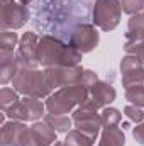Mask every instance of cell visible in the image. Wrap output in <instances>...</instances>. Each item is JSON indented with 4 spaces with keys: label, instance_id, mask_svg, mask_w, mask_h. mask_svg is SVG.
<instances>
[{
    "label": "cell",
    "instance_id": "cell-20",
    "mask_svg": "<svg viewBox=\"0 0 144 146\" xmlns=\"http://www.w3.org/2000/svg\"><path fill=\"white\" fill-rule=\"evenodd\" d=\"M17 94H19V92H17L15 88H9V87H3V88L0 90V107H2L3 112L9 109V107H12L15 102L20 100Z\"/></svg>",
    "mask_w": 144,
    "mask_h": 146
},
{
    "label": "cell",
    "instance_id": "cell-16",
    "mask_svg": "<svg viewBox=\"0 0 144 146\" xmlns=\"http://www.w3.org/2000/svg\"><path fill=\"white\" fill-rule=\"evenodd\" d=\"M98 146H126V134L117 126H107L102 129Z\"/></svg>",
    "mask_w": 144,
    "mask_h": 146
},
{
    "label": "cell",
    "instance_id": "cell-27",
    "mask_svg": "<svg viewBox=\"0 0 144 146\" xmlns=\"http://www.w3.org/2000/svg\"><path fill=\"white\" fill-rule=\"evenodd\" d=\"M97 82H98V76H97V73L92 72V70H85V72H83V76H81V82H80V85H83L85 88L92 90V87H93Z\"/></svg>",
    "mask_w": 144,
    "mask_h": 146
},
{
    "label": "cell",
    "instance_id": "cell-14",
    "mask_svg": "<svg viewBox=\"0 0 144 146\" xmlns=\"http://www.w3.org/2000/svg\"><path fill=\"white\" fill-rule=\"evenodd\" d=\"M90 94H92V99L95 100V104L98 106V109H105V107H108V106L117 99L115 88H114L110 83H107V82H100V80L92 87Z\"/></svg>",
    "mask_w": 144,
    "mask_h": 146
},
{
    "label": "cell",
    "instance_id": "cell-8",
    "mask_svg": "<svg viewBox=\"0 0 144 146\" xmlns=\"http://www.w3.org/2000/svg\"><path fill=\"white\" fill-rule=\"evenodd\" d=\"M83 72L85 70L80 65H76V66H54V68H46L44 70L51 88H63V87H70V85H80Z\"/></svg>",
    "mask_w": 144,
    "mask_h": 146
},
{
    "label": "cell",
    "instance_id": "cell-13",
    "mask_svg": "<svg viewBox=\"0 0 144 146\" xmlns=\"http://www.w3.org/2000/svg\"><path fill=\"white\" fill-rule=\"evenodd\" d=\"M27 126L20 121H10L2 124V134H0V145L2 146H20L22 134L26 133Z\"/></svg>",
    "mask_w": 144,
    "mask_h": 146
},
{
    "label": "cell",
    "instance_id": "cell-23",
    "mask_svg": "<svg viewBox=\"0 0 144 146\" xmlns=\"http://www.w3.org/2000/svg\"><path fill=\"white\" fill-rule=\"evenodd\" d=\"M120 119H122V114H120V110L115 109V107H105L102 110L104 127H107V126H119Z\"/></svg>",
    "mask_w": 144,
    "mask_h": 146
},
{
    "label": "cell",
    "instance_id": "cell-1",
    "mask_svg": "<svg viewBox=\"0 0 144 146\" xmlns=\"http://www.w3.org/2000/svg\"><path fill=\"white\" fill-rule=\"evenodd\" d=\"M37 61L46 68L76 66L81 61V53L71 44H65L53 36H42L37 44Z\"/></svg>",
    "mask_w": 144,
    "mask_h": 146
},
{
    "label": "cell",
    "instance_id": "cell-28",
    "mask_svg": "<svg viewBox=\"0 0 144 146\" xmlns=\"http://www.w3.org/2000/svg\"><path fill=\"white\" fill-rule=\"evenodd\" d=\"M132 136L136 139V143L144 146V122H139L134 129H132Z\"/></svg>",
    "mask_w": 144,
    "mask_h": 146
},
{
    "label": "cell",
    "instance_id": "cell-24",
    "mask_svg": "<svg viewBox=\"0 0 144 146\" xmlns=\"http://www.w3.org/2000/svg\"><path fill=\"white\" fill-rule=\"evenodd\" d=\"M124 51L126 54H132L136 58H139V61L144 65V41H126L124 42Z\"/></svg>",
    "mask_w": 144,
    "mask_h": 146
},
{
    "label": "cell",
    "instance_id": "cell-3",
    "mask_svg": "<svg viewBox=\"0 0 144 146\" xmlns=\"http://www.w3.org/2000/svg\"><path fill=\"white\" fill-rule=\"evenodd\" d=\"M88 88L83 85H70L56 90L46 100V110L56 115H66L76 106H81L88 99Z\"/></svg>",
    "mask_w": 144,
    "mask_h": 146
},
{
    "label": "cell",
    "instance_id": "cell-25",
    "mask_svg": "<svg viewBox=\"0 0 144 146\" xmlns=\"http://www.w3.org/2000/svg\"><path fill=\"white\" fill-rule=\"evenodd\" d=\"M120 5H122V12L134 15V14L143 12L144 0H120Z\"/></svg>",
    "mask_w": 144,
    "mask_h": 146
},
{
    "label": "cell",
    "instance_id": "cell-10",
    "mask_svg": "<svg viewBox=\"0 0 144 146\" xmlns=\"http://www.w3.org/2000/svg\"><path fill=\"white\" fill-rule=\"evenodd\" d=\"M56 141H58L56 139V131L49 124H46V122H34L22 134L20 146H51V145H54Z\"/></svg>",
    "mask_w": 144,
    "mask_h": 146
},
{
    "label": "cell",
    "instance_id": "cell-26",
    "mask_svg": "<svg viewBox=\"0 0 144 146\" xmlns=\"http://www.w3.org/2000/svg\"><path fill=\"white\" fill-rule=\"evenodd\" d=\"M124 114L127 115V119L129 121H132V122H143L144 121V112H143V109L141 107H137V106H126L124 107Z\"/></svg>",
    "mask_w": 144,
    "mask_h": 146
},
{
    "label": "cell",
    "instance_id": "cell-6",
    "mask_svg": "<svg viewBox=\"0 0 144 146\" xmlns=\"http://www.w3.org/2000/svg\"><path fill=\"white\" fill-rule=\"evenodd\" d=\"M29 21L27 5L19 0H0V24L3 31L20 29Z\"/></svg>",
    "mask_w": 144,
    "mask_h": 146
},
{
    "label": "cell",
    "instance_id": "cell-12",
    "mask_svg": "<svg viewBox=\"0 0 144 146\" xmlns=\"http://www.w3.org/2000/svg\"><path fill=\"white\" fill-rule=\"evenodd\" d=\"M120 75H122V87L129 88L134 85H143L144 82V65L139 58L132 54H126L120 60Z\"/></svg>",
    "mask_w": 144,
    "mask_h": 146
},
{
    "label": "cell",
    "instance_id": "cell-5",
    "mask_svg": "<svg viewBox=\"0 0 144 146\" xmlns=\"http://www.w3.org/2000/svg\"><path fill=\"white\" fill-rule=\"evenodd\" d=\"M120 0H97L93 5V24L102 31H114L120 22Z\"/></svg>",
    "mask_w": 144,
    "mask_h": 146
},
{
    "label": "cell",
    "instance_id": "cell-9",
    "mask_svg": "<svg viewBox=\"0 0 144 146\" xmlns=\"http://www.w3.org/2000/svg\"><path fill=\"white\" fill-rule=\"evenodd\" d=\"M98 41H100V34L95 29V26H92V24L76 26L71 33V37H70V44L81 54L93 51L98 46Z\"/></svg>",
    "mask_w": 144,
    "mask_h": 146
},
{
    "label": "cell",
    "instance_id": "cell-17",
    "mask_svg": "<svg viewBox=\"0 0 144 146\" xmlns=\"http://www.w3.org/2000/svg\"><path fill=\"white\" fill-rule=\"evenodd\" d=\"M126 41H144V12L131 15L127 22V33H126Z\"/></svg>",
    "mask_w": 144,
    "mask_h": 146
},
{
    "label": "cell",
    "instance_id": "cell-30",
    "mask_svg": "<svg viewBox=\"0 0 144 146\" xmlns=\"http://www.w3.org/2000/svg\"><path fill=\"white\" fill-rule=\"evenodd\" d=\"M19 2H20V3H24V5H29L32 0H19Z\"/></svg>",
    "mask_w": 144,
    "mask_h": 146
},
{
    "label": "cell",
    "instance_id": "cell-29",
    "mask_svg": "<svg viewBox=\"0 0 144 146\" xmlns=\"http://www.w3.org/2000/svg\"><path fill=\"white\" fill-rule=\"evenodd\" d=\"M51 146H65V141H56L54 145H51Z\"/></svg>",
    "mask_w": 144,
    "mask_h": 146
},
{
    "label": "cell",
    "instance_id": "cell-18",
    "mask_svg": "<svg viewBox=\"0 0 144 146\" xmlns=\"http://www.w3.org/2000/svg\"><path fill=\"white\" fill-rule=\"evenodd\" d=\"M44 122L46 124H49L56 133H68V131H71L70 127H71L73 124V119H70L68 115H56V114H44Z\"/></svg>",
    "mask_w": 144,
    "mask_h": 146
},
{
    "label": "cell",
    "instance_id": "cell-7",
    "mask_svg": "<svg viewBox=\"0 0 144 146\" xmlns=\"http://www.w3.org/2000/svg\"><path fill=\"white\" fill-rule=\"evenodd\" d=\"M44 109H46V104L41 102V99L36 97H29V95H24V99H20L19 102H15L12 107L5 110L3 114L7 117H10L12 121H37L44 115Z\"/></svg>",
    "mask_w": 144,
    "mask_h": 146
},
{
    "label": "cell",
    "instance_id": "cell-4",
    "mask_svg": "<svg viewBox=\"0 0 144 146\" xmlns=\"http://www.w3.org/2000/svg\"><path fill=\"white\" fill-rule=\"evenodd\" d=\"M98 106L95 104V100L92 97H88L81 106H78V109L73 110V124L76 129H80L81 133H85L87 136H90L93 141L97 139L100 127L104 126L102 122V114L97 112Z\"/></svg>",
    "mask_w": 144,
    "mask_h": 146
},
{
    "label": "cell",
    "instance_id": "cell-22",
    "mask_svg": "<svg viewBox=\"0 0 144 146\" xmlns=\"http://www.w3.org/2000/svg\"><path fill=\"white\" fill-rule=\"evenodd\" d=\"M20 39L17 37V34L14 31H2L0 34V51H9V53H14V48L19 46Z\"/></svg>",
    "mask_w": 144,
    "mask_h": 146
},
{
    "label": "cell",
    "instance_id": "cell-2",
    "mask_svg": "<svg viewBox=\"0 0 144 146\" xmlns=\"http://www.w3.org/2000/svg\"><path fill=\"white\" fill-rule=\"evenodd\" d=\"M12 87L19 94L36 99H44V97L48 99L53 90L44 70L37 68H19L17 75L12 80Z\"/></svg>",
    "mask_w": 144,
    "mask_h": 146
},
{
    "label": "cell",
    "instance_id": "cell-11",
    "mask_svg": "<svg viewBox=\"0 0 144 146\" xmlns=\"http://www.w3.org/2000/svg\"><path fill=\"white\" fill-rule=\"evenodd\" d=\"M37 44H39V37L34 33H26L20 37L17 53H15V58H17L20 68H37V65H39Z\"/></svg>",
    "mask_w": 144,
    "mask_h": 146
},
{
    "label": "cell",
    "instance_id": "cell-15",
    "mask_svg": "<svg viewBox=\"0 0 144 146\" xmlns=\"http://www.w3.org/2000/svg\"><path fill=\"white\" fill-rule=\"evenodd\" d=\"M19 68H20V65H19L14 53L0 51V83L2 85L12 82L14 76L19 72Z\"/></svg>",
    "mask_w": 144,
    "mask_h": 146
},
{
    "label": "cell",
    "instance_id": "cell-21",
    "mask_svg": "<svg viewBox=\"0 0 144 146\" xmlns=\"http://www.w3.org/2000/svg\"><path fill=\"white\" fill-rule=\"evenodd\" d=\"M126 100L131 102L132 106L144 107V87L143 85H134L126 88Z\"/></svg>",
    "mask_w": 144,
    "mask_h": 146
},
{
    "label": "cell",
    "instance_id": "cell-19",
    "mask_svg": "<svg viewBox=\"0 0 144 146\" xmlns=\"http://www.w3.org/2000/svg\"><path fill=\"white\" fill-rule=\"evenodd\" d=\"M93 139L90 136H87L85 133H81L80 129H71L66 133L65 138V146H93Z\"/></svg>",
    "mask_w": 144,
    "mask_h": 146
}]
</instances>
